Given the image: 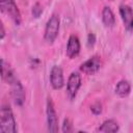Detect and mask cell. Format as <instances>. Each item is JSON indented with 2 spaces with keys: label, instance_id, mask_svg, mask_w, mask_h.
<instances>
[{
  "label": "cell",
  "instance_id": "obj_1",
  "mask_svg": "<svg viewBox=\"0 0 133 133\" xmlns=\"http://www.w3.org/2000/svg\"><path fill=\"white\" fill-rule=\"evenodd\" d=\"M0 132L1 133L17 132V123L14 113L8 105H2L0 109Z\"/></svg>",
  "mask_w": 133,
  "mask_h": 133
},
{
  "label": "cell",
  "instance_id": "obj_2",
  "mask_svg": "<svg viewBox=\"0 0 133 133\" xmlns=\"http://www.w3.org/2000/svg\"><path fill=\"white\" fill-rule=\"evenodd\" d=\"M59 24H60V21L57 15H53L48 20L45 28V33H44V38L48 44H52L56 39L59 31Z\"/></svg>",
  "mask_w": 133,
  "mask_h": 133
},
{
  "label": "cell",
  "instance_id": "obj_3",
  "mask_svg": "<svg viewBox=\"0 0 133 133\" xmlns=\"http://www.w3.org/2000/svg\"><path fill=\"white\" fill-rule=\"evenodd\" d=\"M0 9L3 14H6L16 25L21 24V14L15 0H0Z\"/></svg>",
  "mask_w": 133,
  "mask_h": 133
},
{
  "label": "cell",
  "instance_id": "obj_4",
  "mask_svg": "<svg viewBox=\"0 0 133 133\" xmlns=\"http://www.w3.org/2000/svg\"><path fill=\"white\" fill-rule=\"evenodd\" d=\"M47 124L49 132H57L58 131V117L55 111V107L51 98L47 100Z\"/></svg>",
  "mask_w": 133,
  "mask_h": 133
},
{
  "label": "cell",
  "instance_id": "obj_5",
  "mask_svg": "<svg viewBox=\"0 0 133 133\" xmlns=\"http://www.w3.org/2000/svg\"><path fill=\"white\" fill-rule=\"evenodd\" d=\"M80 86H81V76L78 72H73L70 75L66 83V94L69 99L73 100L76 97Z\"/></svg>",
  "mask_w": 133,
  "mask_h": 133
},
{
  "label": "cell",
  "instance_id": "obj_6",
  "mask_svg": "<svg viewBox=\"0 0 133 133\" xmlns=\"http://www.w3.org/2000/svg\"><path fill=\"white\" fill-rule=\"evenodd\" d=\"M102 66V60L99 56L95 55L84 61L80 65V71L86 75H95L96 73L99 72V70Z\"/></svg>",
  "mask_w": 133,
  "mask_h": 133
},
{
  "label": "cell",
  "instance_id": "obj_7",
  "mask_svg": "<svg viewBox=\"0 0 133 133\" xmlns=\"http://www.w3.org/2000/svg\"><path fill=\"white\" fill-rule=\"evenodd\" d=\"M9 85H10L11 98H12L15 104L18 106H22L25 101V91H24V88H23L21 82L16 78Z\"/></svg>",
  "mask_w": 133,
  "mask_h": 133
},
{
  "label": "cell",
  "instance_id": "obj_8",
  "mask_svg": "<svg viewBox=\"0 0 133 133\" xmlns=\"http://www.w3.org/2000/svg\"><path fill=\"white\" fill-rule=\"evenodd\" d=\"M50 83L54 89H60L64 84L62 69L58 65H54L50 72Z\"/></svg>",
  "mask_w": 133,
  "mask_h": 133
},
{
  "label": "cell",
  "instance_id": "obj_9",
  "mask_svg": "<svg viewBox=\"0 0 133 133\" xmlns=\"http://www.w3.org/2000/svg\"><path fill=\"white\" fill-rule=\"evenodd\" d=\"M119 15L124 26L127 31L131 32L133 30V10L129 5L122 4L119 6Z\"/></svg>",
  "mask_w": 133,
  "mask_h": 133
},
{
  "label": "cell",
  "instance_id": "obj_10",
  "mask_svg": "<svg viewBox=\"0 0 133 133\" xmlns=\"http://www.w3.org/2000/svg\"><path fill=\"white\" fill-rule=\"evenodd\" d=\"M80 52V41L77 35H71L66 45V55L70 58H75Z\"/></svg>",
  "mask_w": 133,
  "mask_h": 133
},
{
  "label": "cell",
  "instance_id": "obj_11",
  "mask_svg": "<svg viewBox=\"0 0 133 133\" xmlns=\"http://www.w3.org/2000/svg\"><path fill=\"white\" fill-rule=\"evenodd\" d=\"M1 75H2V79L8 84H10L16 79L14 71L11 70L9 64L4 61V59H1Z\"/></svg>",
  "mask_w": 133,
  "mask_h": 133
},
{
  "label": "cell",
  "instance_id": "obj_12",
  "mask_svg": "<svg viewBox=\"0 0 133 133\" xmlns=\"http://www.w3.org/2000/svg\"><path fill=\"white\" fill-rule=\"evenodd\" d=\"M102 21L106 27H113L115 24V17L110 7L105 6L102 11Z\"/></svg>",
  "mask_w": 133,
  "mask_h": 133
},
{
  "label": "cell",
  "instance_id": "obj_13",
  "mask_svg": "<svg viewBox=\"0 0 133 133\" xmlns=\"http://www.w3.org/2000/svg\"><path fill=\"white\" fill-rule=\"evenodd\" d=\"M131 91V85L127 80H121L115 86V94L119 97H127Z\"/></svg>",
  "mask_w": 133,
  "mask_h": 133
},
{
  "label": "cell",
  "instance_id": "obj_14",
  "mask_svg": "<svg viewBox=\"0 0 133 133\" xmlns=\"http://www.w3.org/2000/svg\"><path fill=\"white\" fill-rule=\"evenodd\" d=\"M118 125L114 119H107L105 121L100 127L99 131L104 132V133H109V132H117L118 131Z\"/></svg>",
  "mask_w": 133,
  "mask_h": 133
},
{
  "label": "cell",
  "instance_id": "obj_15",
  "mask_svg": "<svg viewBox=\"0 0 133 133\" xmlns=\"http://www.w3.org/2000/svg\"><path fill=\"white\" fill-rule=\"evenodd\" d=\"M42 12H43V7H42V5L37 2V3H35L34 5H33V7H32V15H33V17L34 18H38L41 15H42Z\"/></svg>",
  "mask_w": 133,
  "mask_h": 133
},
{
  "label": "cell",
  "instance_id": "obj_16",
  "mask_svg": "<svg viewBox=\"0 0 133 133\" xmlns=\"http://www.w3.org/2000/svg\"><path fill=\"white\" fill-rule=\"evenodd\" d=\"M73 131V127H72V123L69 118H64L63 121V125H62V132L63 133H70Z\"/></svg>",
  "mask_w": 133,
  "mask_h": 133
},
{
  "label": "cell",
  "instance_id": "obj_17",
  "mask_svg": "<svg viewBox=\"0 0 133 133\" xmlns=\"http://www.w3.org/2000/svg\"><path fill=\"white\" fill-rule=\"evenodd\" d=\"M90 109H91V111H92L95 114H100V113L102 112V105H101V103L96 102L95 104L91 105Z\"/></svg>",
  "mask_w": 133,
  "mask_h": 133
},
{
  "label": "cell",
  "instance_id": "obj_18",
  "mask_svg": "<svg viewBox=\"0 0 133 133\" xmlns=\"http://www.w3.org/2000/svg\"><path fill=\"white\" fill-rule=\"evenodd\" d=\"M95 42H96V36L94 33H89L88 36H87V45L88 47H92L95 45Z\"/></svg>",
  "mask_w": 133,
  "mask_h": 133
},
{
  "label": "cell",
  "instance_id": "obj_19",
  "mask_svg": "<svg viewBox=\"0 0 133 133\" xmlns=\"http://www.w3.org/2000/svg\"><path fill=\"white\" fill-rule=\"evenodd\" d=\"M0 27H1V39H3L4 38V35H5V30H4V26H3L2 23H1Z\"/></svg>",
  "mask_w": 133,
  "mask_h": 133
},
{
  "label": "cell",
  "instance_id": "obj_20",
  "mask_svg": "<svg viewBox=\"0 0 133 133\" xmlns=\"http://www.w3.org/2000/svg\"><path fill=\"white\" fill-rule=\"evenodd\" d=\"M111 1H112V0H111Z\"/></svg>",
  "mask_w": 133,
  "mask_h": 133
}]
</instances>
